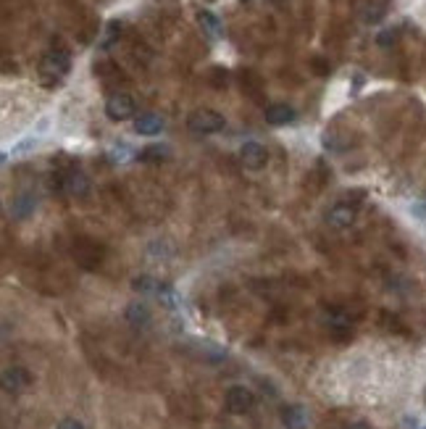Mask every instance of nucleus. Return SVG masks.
<instances>
[{
    "label": "nucleus",
    "mask_w": 426,
    "mask_h": 429,
    "mask_svg": "<svg viewBox=\"0 0 426 429\" xmlns=\"http://www.w3.org/2000/svg\"><path fill=\"white\" fill-rule=\"evenodd\" d=\"M124 316H127V322H129L134 329H145V327H150V322H153L150 309H148L145 303H129L127 311H124Z\"/></svg>",
    "instance_id": "ddd939ff"
},
{
    "label": "nucleus",
    "mask_w": 426,
    "mask_h": 429,
    "mask_svg": "<svg viewBox=\"0 0 426 429\" xmlns=\"http://www.w3.org/2000/svg\"><path fill=\"white\" fill-rule=\"evenodd\" d=\"M56 429H84V424H82V421H79V419H61V421H58V427H56Z\"/></svg>",
    "instance_id": "412c9836"
},
{
    "label": "nucleus",
    "mask_w": 426,
    "mask_h": 429,
    "mask_svg": "<svg viewBox=\"0 0 426 429\" xmlns=\"http://www.w3.org/2000/svg\"><path fill=\"white\" fill-rule=\"evenodd\" d=\"M395 40H397V32H395V29H387V32H381V35L377 37L379 45H390V42H395Z\"/></svg>",
    "instance_id": "4be33fe9"
},
{
    "label": "nucleus",
    "mask_w": 426,
    "mask_h": 429,
    "mask_svg": "<svg viewBox=\"0 0 426 429\" xmlns=\"http://www.w3.org/2000/svg\"><path fill=\"white\" fill-rule=\"evenodd\" d=\"M263 119L269 121L271 127H284V124H292L297 119V114L295 108L287 106V103H274V106H269L263 111Z\"/></svg>",
    "instance_id": "9d476101"
},
{
    "label": "nucleus",
    "mask_w": 426,
    "mask_h": 429,
    "mask_svg": "<svg viewBox=\"0 0 426 429\" xmlns=\"http://www.w3.org/2000/svg\"><path fill=\"white\" fill-rule=\"evenodd\" d=\"M187 127L195 134H213V132H221L226 127V119L213 111V108H198L187 116Z\"/></svg>",
    "instance_id": "f03ea898"
},
{
    "label": "nucleus",
    "mask_w": 426,
    "mask_h": 429,
    "mask_svg": "<svg viewBox=\"0 0 426 429\" xmlns=\"http://www.w3.org/2000/svg\"><path fill=\"white\" fill-rule=\"evenodd\" d=\"M198 24H200L203 35H208L211 40H221L224 37V26H221L219 16L213 11H198Z\"/></svg>",
    "instance_id": "4468645a"
},
{
    "label": "nucleus",
    "mask_w": 426,
    "mask_h": 429,
    "mask_svg": "<svg viewBox=\"0 0 426 429\" xmlns=\"http://www.w3.org/2000/svg\"><path fill=\"white\" fill-rule=\"evenodd\" d=\"M168 158V148L166 145H148L140 150V161L142 164H161Z\"/></svg>",
    "instance_id": "dca6fc26"
},
{
    "label": "nucleus",
    "mask_w": 426,
    "mask_h": 429,
    "mask_svg": "<svg viewBox=\"0 0 426 429\" xmlns=\"http://www.w3.org/2000/svg\"><path fill=\"white\" fill-rule=\"evenodd\" d=\"M37 208V198L32 192H19L11 201V216L13 219H29Z\"/></svg>",
    "instance_id": "f8f14e48"
},
{
    "label": "nucleus",
    "mask_w": 426,
    "mask_h": 429,
    "mask_svg": "<svg viewBox=\"0 0 426 429\" xmlns=\"http://www.w3.org/2000/svg\"><path fill=\"white\" fill-rule=\"evenodd\" d=\"M239 161L245 164V169L260 171V169L269 164V150L260 143H245L239 148Z\"/></svg>",
    "instance_id": "39448f33"
},
{
    "label": "nucleus",
    "mask_w": 426,
    "mask_h": 429,
    "mask_svg": "<svg viewBox=\"0 0 426 429\" xmlns=\"http://www.w3.org/2000/svg\"><path fill=\"white\" fill-rule=\"evenodd\" d=\"M106 116L111 121H127L134 116V100L124 93H116L106 100Z\"/></svg>",
    "instance_id": "20e7f679"
},
{
    "label": "nucleus",
    "mask_w": 426,
    "mask_h": 429,
    "mask_svg": "<svg viewBox=\"0 0 426 429\" xmlns=\"http://www.w3.org/2000/svg\"><path fill=\"white\" fill-rule=\"evenodd\" d=\"M166 127V121L158 116V114H142L140 119H134V132L142 134V137H155L161 134Z\"/></svg>",
    "instance_id": "9b49d317"
},
{
    "label": "nucleus",
    "mask_w": 426,
    "mask_h": 429,
    "mask_svg": "<svg viewBox=\"0 0 426 429\" xmlns=\"http://www.w3.org/2000/svg\"><path fill=\"white\" fill-rule=\"evenodd\" d=\"M345 429H371V427H368L366 421H350V424H347Z\"/></svg>",
    "instance_id": "5701e85b"
},
{
    "label": "nucleus",
    "mask_w": 426,
    "mask_h": 429,
    "mask_svg": "<svg viewBox=\"0 0 426 429\" xmlns=\"http://www.w3.org/2000/svg\"><path fill=\"white\" fill-rule=\"evenodd\" d=\"M37 148V137H24L22 143L19 145H13V155H24V153H29V150H35Z\"/></svg>",
    "instance_id": "6ab92c4d"
},
{
    "label": "nucleus",
    "mask_w": 426,
    "mask_h": 429,
    "mask_svg": "<svg viewBox=\"0 0 426 429\" xmlns=\"http://www.w3.org/2000/svg\"><path fill=\"white\" fill-rule=\"evenodd\" d=\"M132 287L137 290V292H158L155 287H161L155 282L153 276H137V279H132Z\"/></svg>",
    "instance_id": "f3484780"
},
{
    "label": "nucleus",
    "mask_w": 426,
    "mask_h": 429,
    "mask_svg": "<svg viewBox=\"0 0 426 429\" xmlns=\"http://www.w3.org/2000/svg\"><path fill=\"white\" fill-rule=\"evenodd\" d=\"M108 155H111L113 164H124V161H129L132 158V150L127 148V145H113V148L108 150Z\"/></svg>",
    "instance_id": "a211bd4d"
},
{
    "label": "nucleus",
    "mask_w": 426,
    "mask_h": 429,
    "mask_svg": "<svg viewBox=\"0 0 426 429\" xmlns=\"http://www.w3.org/2000/svg\"><path fill=\"white\" fill-rule=\"evenodd\" d=\"M69 69H71V58L63 48L47 50L45 56H42V61H40V77L47 84H58L69 74Z\"/></svg>",
    "instance_id": "f257e3e1"
},
{
    "label": "nucleus",
    "mask_w": 426,
    "mask_h": 429,
    "mask_svg": "<svg viewBox=\"0 0 426 429\" xmlns=\"http://www.w3.org/2000/svg\"><path fill=\"white\" fill-rule=\"evenodd\" d=\"M282 424H284V429H306L308 427V408L300 403L282 405Z\"/></svg>",
    "instance_id": "1a4fd4ad"
},
{
    "label": "nucleus",
    "mask_w": 426,
    "mask_h": 429,
    "mask_svg": "<svg viewBox=\"0 0 426 429\" xmlns=\"http://www.w3.org/2000/svg\"><path fill=\"white\" fill-rule=\"evenodd\" d=\"M326 221L334 229H347L355 221V205H350V203H334L329 208V214H326Z\"/></svg>",
    "instance_id": "6e6552de"
},
{
    "label": "nucleus",
    "mask_w": 426,
    "mask_h": 429,
    "mask_svg": "<svg viewBox=\"0 0 426 429\" xmlns=\"http://www.w3.org/2000/svg\"><path fill=\"white\" fill-rule=\"evenodd\" d=\"M116 32H121V24H118V22H111V24H108V32H106V40L100 42V48H108V45H111V40L116 37Z\"/></svg>",
    "instance_id": "aec40b11"
},
{
    "label": "nucleus",
    "mask_w": 426,
    "mask_h": 429,
    "mask_svg": "<svg viewBox=\"0 0 426 429\" xmlns=\"http://www.w3.org/2000/svg\"><path fill=\"white\" fill-rule=\"evenodd\" d=\"M384 13H387V3H379V0H366V3L361 6V19H363L366 24H377V22H381Z\"/></svg>",
    "instance_id": "2eb2a0df"
},
{
    "label": "nucleus",
    "mask_w": 426,
    "mask_h": 429,
    "mask_svg": "<svg viewBox=\"0 0 426 429\" xmlns=\"http://www.w3.org/2000/svg\"><path fill=\"white\" fill-rule=\"evenodd\" d=\"M424 429H426V427H424Z\"/></svg>",
    "instance_id": "b1692460"
},
{
    "label": "nucleus",
    "mask_w": 426,
    "mask_h": 429,
    "mask_svg": "<svg viewBox=\"0 0 426 429\" xmlns=\"http://www.w3.org/2000/svg\"><path fill=\"white\" fill-rule=\"evenodd\" d=\"M58 182H61V190L69 192V195H77V198L87 195V190H90L87 177H84L82 171H77V169H71V171H66V174H61Z\"/></svg>",
    "instance_id": "0eeeda50"
},
{
    "label": "nucleus",
    "mask_w": 426,
    "mask_h": 429,
    "mask_svg": "<svg viewBox=\"0 0 426 429\" xmlns=\"http://www.w3.org/2000/svg\"><path fill=\"white\" fill-rule=\"evenodd\" d=\"M224 405H226L229 414L242 416V414L253 411V405H255V395H253V390L245 387V384H232L224 395Z\"/></svg>",
    "instance_id": "7ed1b4c3"
},
{
    "label": "nucleus",
    "mask_w": 426,
    "mask_h": 429,
    "mask_svg": "<svg viewBox=\"0 0 426 429\" xmlns=\"http://www.w3.org/2000/svg\"><path fill=\"white\" fill-rule=\"evenodd\" d=\"M32 384V374L24 369V366H8V369L3 371V390L6 393H22Z\"/></svg>",
    "instance_id": "423d86ee"
}]
</instances>
